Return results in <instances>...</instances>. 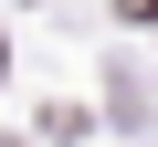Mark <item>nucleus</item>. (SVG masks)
Here are the masks:
<instances>
[{
	"instance_id": "f257e3e1",
	"label": "nucleus",
	"mask_w": 158,
	"mask_h": 147,
	"mask_svg": "<svg viewBox=\"0 0 158 147\" xmlns=\"http://www.w3.org/2000/svg\"><path fill=\"white\" fill-rule=\"evenodd\" d=\"M116 11H127V21H158V0H116Z\"/></svg>"
}]
</instances>
